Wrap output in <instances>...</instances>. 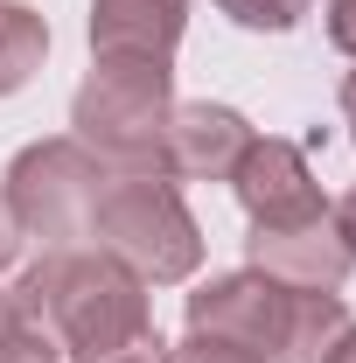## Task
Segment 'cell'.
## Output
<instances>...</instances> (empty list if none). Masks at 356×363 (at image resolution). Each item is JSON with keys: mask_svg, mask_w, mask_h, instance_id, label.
<instances>
[{"mask_svg": "<svg viewBox=\"0 0 356 363\" xmlns=\"http://www.w3.org/2000/svg\"><path fill=\"white\" fill-rule=\"evenodd\" d=\"M328 224H335V238L350 245V259H356V189L343 196V203H335V210H328Z\"/></svg>", "mask_w": 356, "mask_h": 363, "instance_id": "ac0fdd59", "label": "cell"}, {"mask_svg": "<svg viewBox=\"0 0 356 363\" xmlns=\"http://www.w3.org/2000/svg\"><path fill=\"white\" fill-rule=\"evenodd\" d=\"M105 182H112V168L84 140H35L7 161L0 189H7V210H14L21 238H43L49 252H63V245L91 238V210H98Z\"/></svg>", "mask_w": 356, "mask_h": 363, "instance_id": "277c9868", "label": "cell"}, {"mask_svg": "<svg viewBox=\"0 0 356 363\" xmlns=\"http://www.w3.org/2000/svg\"><path fill=\"white\" fill-rule=\"evenodd\" d=\"M328 363H356V321H350V335H343V342L328 350Z\"/></svg>", "mask_w": 356, "mask_h": 363, "instance_id": "ffe728a7", "label": "cell"}, {"mask_svg": "<svg viewBox=\"0 0 356 363\" xmlns=\"http://www.w3.org/2000/svg\"><path fill=\"white\" fill-rule=\"evenodd\" d=\"M230 196L245 203V217L252 230H279V224H314V217H328V203H321V182H314L308 154L294 147V140H259L238 154V168H230Z\"/></svg>", "mask_w": 356, "mask_h": 363, "instance_id": "5b68a950", "label": "cell"}, {"mask_svg": "<svg viewBox=\"0 0 356 363\" xmlns=\"http://www.w3.org/2000/svg\"><path fill=\"white\" fill-rule=\"evenodd\" d=\"M287 308H294V286H279L259 266H245V272H223V279L189 294V328L230 335V342H245V350H259L272 363L279 335H287Z\"/></svg>", "mask_w": 356, "mask_h": 363, "instance_id": "8992f818", "label": "cell"}, {"mask_svg": "<svg viewBox=\"0 0 356 363\" xmlns=\"http://www.w3.org/2000/svg\"><path fill=\"white\" fill-rule=\"evenodd\" d=\"M245 147H252L245 112L196 98V105H175V112H168V133H161V175H168V182H230V168H238Z\"/></svg>", "mask_w": 356, "mask_h": 363, "instance_id": "52a82bcc", "label": "cell"}, {"mask_svg": "<svg viewBox=\"0 0 356 363\" xmlns=\"http://www.w3.org/2000/svg\"><path fill=\"white\" fill-rule=\"evenodd\" d=\"M21 259V224H14V210H7V189H0V272Z\"/></svg>", "mask_w": 356, "mask_h": 363, "instance_id": "e0dca14e", "label": "cell"}, {"mask_svg": "<svg viewBox=\"0 0 356 363\" xmlns=\"http://www.w3.org/2000/svg\"><path fill=\"white\" fill-rule=\"evenodd\" d=\"M14 321H21V308H14V294H0V335H7Z\"/></svg>", "mask_w": 356, "mask_h": 363, "instance_id": "44dd1931", "label": "cell"}, {"mask_svg": "<svg viewBox=\"0 0 356 363\" xmlns=\"http://www.w3.org/2000/svg\"><path fill=\"white\" fill-rule=\"evenodd\" d=\"M43 56H49V21L21 0H0V98L28 84L43 70Z\"/></svg>", "mask_w": 356, "mask_h": 363, "instance_id": "8fae6325", "label": "cell"}, {"mask_svg": "<svg viewBox=\"0 0 356 363\" xmlns=\"http://www.w3.org/2000/svg\"><path fill=\"white\" fill-rule=\"evenodd\" d=\"M0 363H63V350H56V335L43 321H14L0 335Z\"/></svg>", "mask_w": 356, "mask_h": 363, "instance_id": "5bb4252c", "label": "cell"}, {"mask_svg": "<svg viewBox=\"0 0 356 363\" xmlns=\"http://www.w3.org/2000/svg\"><path fill=\"white\" fill-rule=\"evenodd\" d=\"M91 245L147 286H175L203 266V230L168 175H112L91 210Z\"/></svg>", "mask_w": 356, "mask_h": 363, "instance_id": "3957f363", "label": "cell"}, {"mask_svg": "<svg viewBox=\"0 0 356 363\" xmlns=\"http://www.w3.org/2000/svg\"><path fill=\"white\" fill-rule=\"evenodd\" d=\"M343 335H350L343 294H301V286H294L287 335H279V357H272V363H328V350H335Z\"/></svg>", "mask_w": 356, "mask_h": 363, "instance_id": "30bf717a", "label": "cell"}, {"mask_svg": "<svg viewBox=\"0 0 356 363\" xmlns=\"http://www.w3.org/2000/svg\"><path fill=\"white\" fill-rule=\"evenodd\" d=\"M189 28V0H91V49L98 56H175Z\"/></svg>", "mask_w": 356, "mask_h": 363, "instance_id": "9c48e42d", "label": "cell"}, {"mask_svg": "<svg viewBox=\"0 0 356 363\" xmlns=\"http://www.w3.org/2000/svg\"><path fill=\"white\" fill-rule=\"evenodd\" d=\"M217 7L238 21V28H266V35L294 28V21L308 14V0H217Z\"/></svg>", "mask_w": 356, "mask_h": 363, "instance_id": "7c38bea8", "label": "cell"}, {"mask_svg": "<svg viewBox=\"0 0 356 363\" xmlns=\"http://www.w3.org/2000/svg\"><path fill=\"white\" fill-rule=\"evenodd\" d=\"M14 308L21 321H43L49 335L70 350V357H98V350H119L147 335V279L105 259V252H43L35 266L14 279Z\"/></svg>", "mask_w": 356, "mask_h": 363, "instance_id": "6da1fadb", "label": "cell"}, {"mask_svg": "<svg viewBox=\"0 0 356 363\" xmlns=\"http://www.w3.org/2000/svg\"><path fill=\"white\" fill-rule=\"evenodd\" d=\"M245 252H252V266L279 279V286H301V294H335L343 279H350V245L335 238L328 217H314V224H279V230H252L245 238Z\"/></svg>", "mask_w": 356, "mask_h": 363, "instance_id": "ba28073f", "label": "cell"}, {"mask_svg": "<svg viewBox=\"0 0 356 363\" xmlns=\"http://www.w3.org/2000/svg\"><path fill=\"white\" fill-rule=\"evenodd\" d=\"M343 126H350V140H356V70L343 77Z\"/></svg>", "mask_w": 356, "mask_h": 363, "instance_id": "d6986e66", "label": "cell"}, {"mask_svg": "<svg viewBox=\"0 0 356 363\" xmlns=\"http://www.w3.org/2000/svg\"><path fill=\"white\" fill-rule=\"evenodd\" d=\"M168 363H266V357L245 350V342H230V335H203V328H189L175 350H168Z\"/></svg>", "mask_w": 356, "mask_h": 363, "instance_id": "4fadbf2b", "label": "cell"}, {"mask_svg": "<svg viewBox=\"0 0 356 363\" xmlns=\"http://www.w3.org/2000/svg\"><path fill=\"white\" fill-rule=\"evenodd\" d=\"M175 112V70L161 56H98L77 98L70 126L112 175H161V133Z\"/></svg>", "mask_w": 356, "mask_h": 363, "instance_id": "7a4b0ae2", "label": "cell"}, {"mask_svg": "<svg viewBox=\"0 0 356 363\" xmlns=\"http://www.w3.org/2000/svg\"><path fill=\"white\" fill-rule=\"evenodd\" d=\"M70 363H168V342H161V328H147V335L119 342V350H98V357H70Z\"/></svg>", "mask_w": 356, "mask_h": 363, "instance_id": "9a60e30c", "label": "cell"}, {"mask_svg": "<svg viewBox=\"0 0 356 363\" xmlns=\"http://www.w3.org/2000/svg\"><path fill=\"white\" fill-rule=\"evenodd\" d=\"M328 35L343 56H356V0H328Z\"/></svg>", "mask_w": 356, "mask_h": 363, "instance_id": "2e32d148", "label": "cell"}]
</instances>
